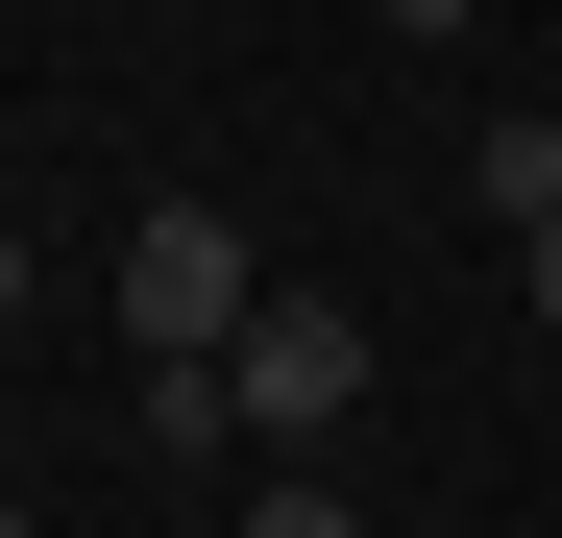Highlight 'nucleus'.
Masks as SVG:
<instances>
[{"instance_id": "f257e3e1", "label": "nucleus", "mask_w": 562, "mask_h": 538, "mask_svg": "<svg viewBox=\"0 0 562 538\" xmlns=\"http://www.w3.org/2000/svg\"><path fill=\"white\" fill-rule=\"evenodd\" d=\"M245 294H269V269H245L221 197H147V221H123V368H221Z\"/></svg>"}, {"instance_id": "f03ea898", "label": "nucleus", "mask_w": 562, "mask_h": 538, "mask_svg": "<svg viewBox=\"0 0 562 538\" xmlns=\"http://www.w3.org/2000/svg\"><path fill=\"white\" fill-rule=\"evenodd\" d=\"M221 416H245V440H342V416H367V318H342V294H245Z\"/></svg>"}, {"instance_id": "7ed1b4c3", "label": "nucleus", "mask_w": 562, "mask_h": 538, "mask_svg": "<svg viewBox=\"0 0 562 538\" xmlns=\"http://www.w3.org/2000/svg\"><path fill=\"white\" fill-rule=\"evenodd\" d=\"M245 538H367V514H342V490L294 466V490H245Z\"/></svg>"}, {"instance_id": "20e7f679", "label": "nucleus", "mask_w": 562, "mask_h": 538, "mask_svg": "<svg viewBox=\"0 0 562 538\" xmlns=\"http://www.w3.org/2000/svg\"><path fill=\"white\" fill-rule=\"evenodd\" d=\"M367 25H392V49H464V0H367Z\"/></svg>"}, {"instance_id": "39448f33", "label": "nucleus", "mask_w": 562, "mask_h": 538, "mask_svg": "<svg viewBox=\"0 0 562 538\" xmlns=\"http://www.w3.org/2000/svg\"><path fill=\"white\" fill-rule=\"evenodd\" d=\"M514 294H538V318H562V221H514Z\"/></svg>"}, {"instance_id": "423d86ee", "label": "nucleus", "mask_w": 562, "mask_h": 538, "mask_svg": "<svg viewBox=\"0 0 562 538\" xmlns=\"http://www.w3.org/2000/svg\"><path fill=\"white\" fill-rule=\"evenodd\" d=\"M0 318H25V221H0Z\"/></svg>"}, {"instance_id": "0eeeda50", "label": "nucleus", "mask_w": 562, "mask_h": 538, "mask_svg": "<svg viewBox=\"0 0 562 538\" xmlns=\"http://www.w3.org/2000/svg\"><path fill=\"white\" fill-rule=\"evenodd\" d=\"M0 538H25V514H0Z\"/></svg>"}]
</instances>
